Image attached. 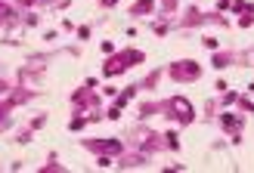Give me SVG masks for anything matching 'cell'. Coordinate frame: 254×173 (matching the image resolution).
Segmentation results:
<instances>
[{"label": "cell", "instance_id": "7a4b0ae2", "mask_svg": "<svg viewBox=\"0 0 254 173\" xmlns=\"http://www.w3.org/2000/svg\"><path fill=\"white\" fill-rule=\"evenodd\" d=\"M174 108L180 111V118H183V121H189V102H183V99H177V102H174Z\"/></svg>", "mask_w": 254, "mask_h": 173}, {"label": "cell", "instance_id": "6da1fadb", "mask_svg": "<svg viewBox=\"0 0 254 173\" xmlns=\"http://www.w3.org/2000/svg\"><path fill=\"white\" fill-rule=\"evenodd\" d=\"M174 77H199V68H195L192 62H180L174 68Z\"/></svg>", "mask_w": 254, "mask_h": 173}]
</instances>
